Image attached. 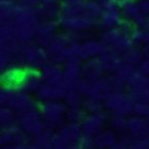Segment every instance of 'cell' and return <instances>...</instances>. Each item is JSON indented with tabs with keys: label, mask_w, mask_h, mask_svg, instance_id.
Segmentation results:
<instances>
[{
	"label": "cell",
	"mask_w": 149,
	"mask_h": 149,
	"mask_svg": "<svg viewBox=\"0 0 149 149\" xmlns=\"http://www.w3.org/2000/svg\"><path fill=\"white\" fill-rule=\"evenodd\" d=\"M40 22L36 7L19 2L18 10L13 19L15 34L22 45L35 42L36 29Z\"/></svg>",
	"instance_id": "obj_1"
},
{
	"label": "cell",
	"mask_w": 149,
	"mask_h": 149,
	"mask_svg": "<svg viewBox=\"0 0 149 149\" xmlns=\"http://www.w3.org/2000/svg\"><path fill=\"white\" fill-rule=\"evenodd\" d=\"M1 106L13 108L19 113L36 108L35 101L29 96V93L20 90L17 86H3L0 91Z\"/></svg>",
	"instance_id": "obj_2"
},
{
	"label": "cell",
	"mask_w": 149,
	"mask_h": 149,
	"mask_svg": "<svg viewBox=\"0 0 149 149\" xmlns=\"http://www.w3.org/2000/svg\"><path fill=\"white\" fill-rule=\"evenodd\" d=\"M18 62L26 69L41 70L49 63L45 47L36 44L35 42L22 45L18 56Z\"/></svg>",
	"instance_id": "obj_3"
},
{
	"label": "cell",
	"mask_w": 149,
	"mask_h": 149,
	"mask_svg": "<svg viewBox=\"0 0 149 149\" xmlns=\"http://www.w3.org/2000/svg\"><path fill=\"white\" fill-rule=\"evenodd\" d=\"M99 39L103 42L107 49L113 51L119 55L135 45L131 39V35L121 30L119 27L103 30Z\"/></svg>",
	"instance_id": "obj_4"
},
{
	"label": "cell",
	"mask_w": 149,
	"mask_h": 149,
	"mask_svg": "<svg viewBox=\"0 0 149 149\" xmlns=\"http://www.w3.org/2000/svg\"><path fill=\"white\" fill-rule=\"evenodd\" d=\"M67 109L68 106L58 100L44 101L39 107L44 123L49 129H56L64 125Z\"/></svg>",
	"instance_id": "obj_5"
},
{
	"label": "cell",
	"mask_w": 149,
	"mask_h": 149,
	"mask_svg": "<svg viewBox=\"0 0 149 149\" xmlns=\"http://www.w3.org/2000/svg\"><path fill=\"white\" fill-rule=\"evenodd\" d=\"M77 86L84 96H92L102 101H104L111 93L114 92L109 76H103L98 79L81 78L77 82Z\"/></svg>",
	"instance_id": "obj_6"
},
{
	"label": "cell",
	"mask_w": 149,
	"mask_h": 149,
	"mask_svg": "<svg viewBox=\"0 0 149 149\" xmlns=\"http://www.w3.org/2000/svg\"><path fill=\"white\" fill-rule=\"evenodd\" d=\"M104 107L111 111L113 114H119L129 116L133 114L134 109V100L132 99L129 93L113 92L103 101Z\"/></svg>",
	"instance_id": "obj_7"
},
{
	"label": "cell",
	"mask_w": 149,
	"mask_h": 149,
	"mask_svg": "<svg viewBox=\"0 0 149 149\" xmlns=\"http://www.w3.org/2000/svg\"><path fill=\"white\" fill-rule=\"evenodd\" d=\"M70 84L64 78L58 80L43 81L41 86L35 92L37 99L41 101H51V100H59L64 99L70 88Z\"/></svg>",
	"instance_id": "obj_8"
},
{
	"label": "cell",
	"mask_w": 149,
	"mask_h": 149,
	"mask_svg": "<svg viewBox=\"0 0 149 149\" xmlns=\"http://www.w3.org/2000/svg\"><path fill=\"white\" fill-rule=\"evenodd\" d=\"M58 23L64 31L77 33L88 32L95 27H98V22L96 20L88 18L82 13L74 15H61L58 19Z\"/></svg>",
	"instance_id": "obj_9"
},
{
	"label": "cell",
	"mask_w": 149,
	"mask_h": 149,
	"mask_svg": "<svg viewBox=\"0 0 149 149\" xmlns=\"http://www.w3.org/2000/svg\"><path fill=\"white\" fill-rule=\"evenodd\" d=\"M123 21L117 0H109L103 5V10L98 19V27L102 30L116 28Z\"/></svg>",
	"instance_id": "obj_10"
},
{
	"label": "cell",
	"mask_w": 149,
	"mask_h": 149,
	"mask_svg": "<svg viewBox=\"0 0 149 149\" xmlns=\"http://www.w3.org/2000/svg\"><path fill=\"white\" fill-rule=\"evenodd\" d=\"M19 125L21 129L29 135L35 136L38 133L46 127V125L43 120L41 112L37 108L31 109L29 111L20 113L19 115Z\"/></svg>",
	"instance_id": "obj_11"
},
{
	"label": "cell",
	"mask_w": 149,
	"mask_h": 149,
	"mask_svg": "<svg viewBox=\"0 0 149 149\" xmlns=\"http://www.w3.org/2000/svg\"><path fill=\"white\" fill-rule=\"evenodd\" d=\"M59 23L57 20H40L36 29L35 43L46 47L57 36Z\"/></svg>",
	"instance_id": "obj_12"
},
{
	"label": "cell",
	"mask_w": 149,
	"mask_h": 149,
	"mask_svg": "<svg viewBox=\"0 0 149 149\" xmlns=\"http://www.w3.org/2000/svg\"><path fill=\"white\" fill-rule=\"evenodd\" d=\"M105 125L106 115L101 111L97 113H88L80 123V127L86 136L94 138L100 132L103 131Z\"/></svg>",
	"instance_id": "obj_13"
},
{
	"label": "cell",
	"mask_w": 149,
	"mask_h": 149,
	"mask_svg": "<svg viewBox=\"0 0 149 149\" xmlns=\"http://www.w3.org/2000/svg\"><path fill=\"white\" fill-rule=\"evenodd\" d=\"M107 51V47L100 39L86 38L79 45V58L82 61L99 58L103 53Z\"/></svg>",
	"instance_id": "obj_14"
},
{
	"label": "cell",
	"mask_w": 149,
	"mask_h": 149,
	"mask_svg": "<svg viewBox=\"0 0 149 149\" xmlns=\"http://www.w3.org/2000/svg\"><path fill=\"white\" fill-rule=\"evenodd\" d=\"M127 131L134 140L149 138V123L146 117L135 115L127 118Z\"/></svg>",
	"instance_id": "obj_15"
},
{
	"label": "cell",
	"mask_w": 149,
	"mask_h": 149,
	"mask_svg": "<svg viewBox=\"0 0 149 149\" xmlns=\"http://www.w3.org/2000/svg\"><path fill=\"white\" fill-rule=\"evenodd\" d=\"M84 61L78 57L68 58L63 65V76L70 86L76 84L81 79V67Z\"/></svg>",
	"instance_id": "obj_16"
},
{
	"label": "cell",
	"mask_w": 149,
	"mask_h": 149,
	"mask_svg": "<svg viewBox=\"0 0 149 149\" xmlns=\"http://www.w3.org/2000/svg\"><path fill=\"white\" fill-rule=\"evenodd\" d=\"M26 134L20 125H13L2 129L1 144L2 145H27Z\"/></svg>",
	"instance_id": "obj_17"
},
{
	"label": "cell",
	"mask_w": 149,
	"mask_h": 149,
	"mask_svg": "<svg viewBox=\"0 0 149 149\" xmlns=\"http://www.w3.org/2000/svg\"><path fill=\"white\" fill-rule=\"evenodd\" d=\"M42 82H43V78H42L39 70L25 69L22 80L17 88L30 94V93H35L38 90V88L41 86Z\"/></svg>",
	"instance_id": "obj_18"
},
{
	"label": "cell",
	"mask_w": 149,
	"mask_h": 149,
	"mask_svg": "<svg viewBox=\"0 0 149 149\" xmlns=\"http://www.w3.org/2000/svg\"><path fill=\"white\" fill-rule=\"evenodd\" d=\"M25 67L18 64H11L1 70V80L4 86H18L22 80L25 72Z\"/></svg>",
	"instance_id": "obj_19"
},
{
	"label": "cell",
	"mask_w": 149,
	"mask_h": 149,
	"mask_svg": "<svg viewBox=\"0 0 149 149\" xmlns=\"http://www.w3.org/2000/svg\"><path fill=\"white\" fill-rule=\"evenodd\" d=\"M105 72L103 68V65L101 63L100 58L86 60L82 63L81 67V76L82 78L86 79H98L103 77Z\"/></svg>",
	"instance_id": "obj_20"
},
{
	"label": "cell",
	"mask_w": 149,
	"mask_h": 149,
	"mask_svg": "<svg viewBox=\"0 0 149 149\" xmlns=\"http://www.w3.org/2000/svg\"><path fill=\"white\" fill-rule=\"evenodd\" d=\"M99 58L101 60V63L103 65L105 72L111 73V74L116 72L119 69V67L123 64L121 56L115 52L110 51V49H107Z\"/></svg>",
	"instance_id": "obj_21"
},
{
	"label": "cell",
	"mask_w": 149,
	"mask_h": 149,
	"mask_svg": "<svg viewBox=\"0 0 149 149\" xmlns=\"http://www.w3.org/2000/svg\"><path fill=\"white\" fill-rule=\"evenodd\" d=\"M59 132L71 143H79L84 137V132L79 123H66L59 127Z\"/></svg>",
	"instance_id": "obj_22"
},
{
	"label": "cell",
	"mask_w": 149,
	"mask_h": 149,
	"mask_svg": "<svg viewBox=\"0 0 149 149\" xmlns=\"http://www.w3.org/2000/svg\"><path fill=\"white\" fill-rule=\"evenodd\" d=\"M116 143V135L112 130H103L93 138L94 147L98 149H109Z\"/></svg>",
	"instance_id": "obj_23"
},
{
	"label": "cell",
	"mask_w": 149,
	"mask_h": 149,
	"mask_svg": "<svg viewBox=\"0 0 149 149\" xmlns=\"http://www.w3.org/2000/svg\"><path fill=\"white\" fill-rule=\"evenodd\" d=\"M18 0H1L0 2V22H13L17 10Z\"/></svg>",
	"instance_id": "obj_24"
},
{
	"label": "cell",
	"mask_w": 149,
	"mask_h": 149,
	"mask_svg": "<svg viewBox=\"0 0 149 149\" xmlns=\"http://www.w3.org/2000/svg\"><path fill=\"white\" fill-rule=\"evenodd\" d=\"M120 56L123 63L129 64V65L133 66L135 68H137V66L144 60V54H143L142 46L138 45H133L129 49L123 52Z\"/></svg>",
	"instance_id": "obj_25"
},
{
	"label": "cell",
	"mask_w": 149,
	"mask_h": 149,
	"mask_svg": "<svg viewBox=\"0 0 149 149\" xmlns=\"http://www.w3.org/2000/svg\"><path fill=\"white\" fill-rule=\"evenodd\" d=\"M40 71L43 81L58 80V79L64 78L63 76V67L60 66V64L56 63H47Z\"/></svg>",
	"instance_id": "obj_26"
},
{
	"label": "cell",
	"mask_w": 149,
	"mask_h": 149,
	"mask_svg": "<svg viewBox=\"0 0 149 149\" xmlns=\"http://www.w3.org/2000/svg\"><path fill=\"white\" fill-rule=\"evenodd\" d=\"M84 97L86 96L81 93L76 84L70 86L64 100H65V104L68 107H78V106H82Z\"/></svg>",
	"instance_id": "obj_27"
},
{
	"label": "cell",
	"mask_w": 149,
	"mask_h": 149,
	"mask_svg": "<svg viewBox=\"0 0 149 149\" xmlns=\"http://www.w3.org/2000/svg\"><path fill=\"white\" fill-rule=\"evenodd\" d=\"M84 0H62L61 15H74L82 13Z\"/></svg>",
	"instance_id": "obj_28"
},
{
	"label": "cell",
	"mask_w": 149,
	"mask_h": 149,
	"mask_svg": "<svg viewBox=\"0 0 149 149\" xmlns=\"http://www.w3.org/2000/svg\"><path fill=\"white\" fill-rule=\"evenodd\" d=\"M103 10V5L95 0H84V8H82V15L88 18L98 21L99 17Z\"/></svg>",
	"instance_id": "obj_29"
},
{
	"label": "cell",
	"mask_w": 149,
	"mask_h": 149,
	"mask_svg": "<svg viewBox=\"0 0 149 149\" xmlns=\"http://www.w3.org/2000/svg\"><path fill=\"white\" fill-rule=\"evenodd\" d=\"M52 137H53V133L51 129L46 127L40 133L34 136V145H36L39 149H51Z\"/></svg>",
	"instance_id": "obj_30"
},
{
	"label": "cell",
	"mask_w": 149,
	"mask_h": 149,
	"mask_svg": "<svg viewBox=\"0 0 149 149\" xmlns=\"http://www.w3.org/2000/svg\"><path fill=\"white\" fill-rule=\"evenodd\" d=\"M18 118L19 116H17V111H15L13 108L5 107V106L1 107V110H0V123H1L2 129L15 125V120Z\"/></svg>",
	"instance_id": "obj_31"
},
{
	"label": "cell",
	"mask_w": 149,
	"mask_h": 149,
	"mask_svg": "<svg viewBox=\"0 0 149 149\" xmlns=\"http://www.w3.org/2000/svg\"><path fill=\"white\" fill-rule=\"evenodd\" d=\"M86 111L82 106L78 107H68L67 112H66V120L68 123H79L80 125L84 117L86 116Z\"/></svg>",
	"instance_id": "obj_32"
},
{
	"label": "cell",
	"mask_w": 149,
	"mask_h": 149,
	"mask_svg": "<svg viewBox=\"0 0 149 149\" xmlns=\"http://www.w3.org/2000/svg\"><path fill=\"white\" fill-rule=\"evenodd\" d=\"M82 107L86 111V113H97L101 112L104 108L103 101L98 98H95L92 96H86L84 97Z\"/></svg>",
	"instance_id": "obj_33"
},
{
	"label": "cell",
	"mask_w": 149,
	"mask_h": 149,
	"mask_svg": "<svg viewBox=\"0 0 149 149\" xmlns=\"http://www.w3.org/2000/svg\"><path fill=\"white\" fill-rule=\"evenodd\" d=\"M129 94L134 102H147L149 103V86H139V88L129 90Z\"/></svg>",
	"instance_id": "obj_34"
},
{
	"label": "cell",
	"mask_w": 149,
	"mask_h": 149,
	"mask_svg": "<svg viewBox=\"0 0 149 149\" xmlns=\"http://www.w3.org/2000/svg\"><path fill=\"white\" fill-rule=\"evenodd\" d=\"M109 123L111 127L115 131L123 132L127 130V118L125 115H119V114H113L109 119Z\"/></svg>",
	"instance_id": "obj_35"
},
{
	"label": "cell",
	"mask_w": 149,
	"mask_h": 149,
	"mask_svg": "<svg viewBox=\"0 0 149 149\" xmlns=\"http://www.w3.org/2000/svg\"><path fill=\"white\" fill-rule=\"evenodd\" d=\"M145 30L146 29L135 27L131 33V39L135 45L143 46L145 43Z\"/></svg>",
	"instance_id": "obj_36"
},
{
	"label": "cell",
	"mask_w": 149,
	"mask_h": 149,
	"mask_svg": "<svg viewBox=\"0 0 149 149\" xmlns=\"http://www.w3.org/2000/svg\"><path fill=\"white\" fill-rule=\"evenodd\" d=\"M133 114L138 116L146 117L149 114V103L147 102H135Z\"/></svg>",
	"instance_id": "obj_37"
},
{
	"label": "cell",
	"mask_w": 149,
	"mask_h": 149,
	"mask_svg": "<svg viewBox=\"0 0 149 149\" xmlns=\"http://www.w3.org/2000/svg\"><path fill=\"white\" fill-rule=\"evenodd\" d=\"M136 70L145 76H149V58H144V60L137 66Z\"/></svg>",
	"instance_id": "obj_38"
},
{
	"label": "cell",
	"mask_w": 149,
	"mask_h": 149,
	"mask_svg": "<svg viewBox=\"0 0 149 149\" xmlns=\"http://www.w3.org/2000/svg\"><path fill=\"white\" fill-rule=\"evenodd\" d=\"M136 1L141 11L149 15V0H136Z\"/></svg>",
	"instance_id": "obj_39"
},
{
	"label": "cell",
	"mask_w": 149,
	"mask_h": 149,
	"mask_svg": "<svg viewBox=\"0 0 149 149\" xmlns=\"http://www.w3.org/2000/svg\"><path fill=\"white\" fill-rule=\"evenodd\" d=\"M127 145L125 144L123 142H119V143H115L114 145H112L109 149H127Z\"/></svg>",
	"instance_id": "obj_40"
},
{
	"label": "cell",
	"mask_w": 149,
	"mask_h": 149,
	"mask_svg": "<svg viewBox=\"0 0 149 149\" xmlns=\"http://www.w3.org/2000/svg\"><path fill=\"white\" fill-rule=\"evenodd\" d=\"M144 45H149V28L145 30V43H144Z\"/></svg>",
	"instance_id": "obj_41"
},
{
	"label": "cell",
	"mask_w": 149,
	"mask_h": 149,
	"mask_svg": "<svg viewBox=\"0 0 149 149\" xmlns=\"http://www.w3.org/2000/svg\"><path fill=\"white\" fill-rule=\"evenodd\" d=\"M25 149H39L36 145H26Z\"/></svg>",
	"instance_id": "obj_42"
},
{
	"label": "cell",
	"mask_w": 149,
	"mask_h": 149,
	"mask_svg": "<svg viewBox=\"0 0 149 149\" xmlns=\"http://www.w3.org/2000/svg\"><path fill=\"white\" fill-rule=\"evenodd\" d=\"M95 1H97V2H99V3H100V4L104 5L106 2H107V1H109V0H95Z\"/></svg>",
	"instance_id": "obj_43"
},
{
	"label": "cell",
	"mask_w": 149,
	"mask_h": 149,
	"mask_svg": "<svg viewBox=\"0 0 149 149\" xmlns=\"http://www.w3.org/2000/svg\"><path fill=\"white\" fill-rule=\"evenodd\" d=\"M146 119H147V121H148V123H149V114L146 116Z\"/></svg>",
	"instance_id": "obj_44"
}]
</instances>
